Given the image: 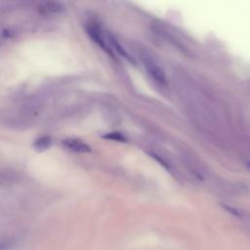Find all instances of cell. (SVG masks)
Returning a JSON list of instances; mask_svg holds the SVG:
<instances>
[{
  "instance_id": "52a82bcc",
  "label": "cell",
  "mask_w": 250,
  "mask_h": 250,
  "mask_svg": "<svg viewBox=\"0 0 250 250\" xmlns=\"http://www.w3.org/2000/svg\"><path fill=\"white\" fill-rule=\"evenodd\" d=\"M104 138H107V139L114 140V141H119V142H125V140H126L121 134L116 133V132H113V133H110L108 135H105V136H104Z\"/></svg>"
},
{
  "instance_id": "ba28073f",
  "label": "cell",
  "mask_w": 250,
  "mask_h": 250,
  "mask_svg": "<svg viewBox=\"0 0 250 250\" xmlns=\"http://www.w3.org/2000/svg\"><path fill=\"white\" fill-rule=\"evenodd\" d=\"M247 166H248V168L250 169V162H248V163H247Z\"/></svg>"
},
{
  "instance_id": "8992f818",
  "label": "cell",
  "mask_w": 250,
  "mask_h": 250,
  "mask_svg": "<svg viewBox=\"0 0 250 250\" xmlns=\"http://www.w3.org/2000/svg\"><path fill=\"white\" fill-rule=\"evenodd\" d=\"M108 41L110 42V44L113 46V48H114L121 56L126 57L127 59H130L129 56H128V54L126 53V51L123 49V47L119 44V42H118L114 37H112L111 35H108Z\"/></svg>"
},
{
  "instance_id": "7a4b0ae2",
  "label": "cell",
  "mask_w": 250,
  "mask_h": 250,
  "mask_svg": "<svg viewBox=\"0 0 250 250\" xmlns=\"http://www.w3.org/2000/svg\"><path fill=\"white\" fill-rule=\"evenodd\" d=\"M87 32H88V34L90 35V37H91L101 48H103L104 51H106V52H108V53L110 52L109 47H107V44H106L104 38L103 37V35H102V33H101V31H100V28H99L97 25H95V24H89V25L87 26Z\"/></svg>"
},
{
  "instance_id": "3957f363",
  "label": "cell",
  "mask_w": 250,
  "mask_h": 250,
  "mask_svg": "<svg viewBox=\"0 0 250 250\" xmlns=\"http://www.w3.org/2000/svg\"><path fill=\"white\" fill-rule=\"evenodd\" d=\"M63 146L72 151L75 152H88L91 150V147L78 139H66L63 141Z\"/></svg>"
},
{
  "instance_id": "6da1fadb",
  "label": "cell",
  "mask_w": 250,
  "mask_h": 250,
  "mask_svg": "<svg viewBox=\"0 0 250 250\" xmlns=\"http://www.w3.org/2000/svg\"><path fill=\"white\" fill-rule=\"evenodd\" d=\"M143 63L147 73L157 84L161 86H165L167 84V78L163 69L155 62L153 59H151L149 56H145L143 57Z\"/></svg>"
},
{
  "instance_id": "5b68a950",
  "label": "cell",
  "mask_w": 250,
  "mask_h": 250,
  "mask_svg": "<svg viewBox=\"0 0 250 250\" xmlns=\"http://www.w3.org/2000/svg\"><path fill=\"white\" fill-rule=\"evenodd\" d=\"M50 144H51V139L49 137L44 136V137H41V138L37 139L33 146L37 150H44V149L49 147Z\"/></svg>"
},
{
  "instance_id": "277c9868",
  "label": "cell",
  "mask_w": 250,
  "mask_h": 250,
  "mask_svg": "<svg viewBox=\"0 0 250 250\" xmlns=\"http://www.w3.org/2000/svg\"><path fill=\"white\" fill-rule=\"evenodd\" d=\"M62 5L58 2H45L40 6V10L45 13H57L62 11Z\"/></svg>"
}]
</instances>
